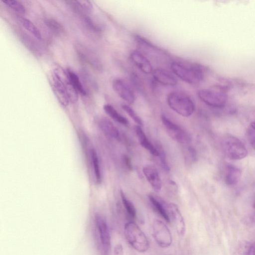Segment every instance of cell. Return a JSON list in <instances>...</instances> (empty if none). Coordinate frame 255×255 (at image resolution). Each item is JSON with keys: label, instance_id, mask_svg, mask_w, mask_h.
Segmentation results:
<instances>
[{"label": "cell", "instance_id": "1", "mask_svg": "<svg viewBox=\"0 0 255 255\" xmlns=\"http://www.w3.org/2000/svg\"><path fill=\"white\" fill-rule=\"evenodd\" d=\"M170 67L175 75L189 84H198L204 78V68L198 64H188L175 61L171 64Z\"/></svg>", "mask_w": 255, "mask_h": 255}, {"label": "cell", "instance_id": "2", "mask_svg": "<svg viewBox=\"0 0 255 255\" xmlns=\"http://www.w3.org/2000/svg\"><path fill=\"white\" fill-rule=\"evenodd\" d=\"M167 101L173 111L183 117H190L195 111V106L192 99L183 93L177 91L170 93Z\"/></svg>", "mask_w": 255, "mask_h": 255}, {"label": "cell", "instance_id": "3", "mask_svg": "<svg viewBox=\"0 0 255 255\" xmlns=\"http://www.w3.org/2000/svg\"><path fill=\"white\" fill-rule=\"evenodd\" d=\"M124 234L129 244L137 252L143 253L148 250L149 243L147 237L134 222L129 221L125 224Z\"/></svg>", "mask_w": 255, "mask_h": 255}, {"label": "cell", "instance_id": "4", "mask_svg": "<svg viewBox=\"0 0 255 255\" xmlns=\"http://www.w3.org/2000/svg\"><path fill=\"white\" fill-rule=\"evenodd\" d=\"M52 78V89L55 96L63 107H67L70 103L66 89V84L69 81L67 72L61 68H56Z\"/></svg>", "mask_w": 255, "mask_h": 255}, {"label": "cell", "instance_id": "5", "mask_svg": "<svg viewBox=\"0 0 255 255\" xmlns=\"http://www.w3.org/2000/svg\"><path fill=\"white\" fill-rule=\"evenodd\" d=\"M221 147L225 155L230 159H242L248 154L244 144L238 138L232 135H227L223 138Z\"/></svg>", "mask_w": 255, "mask_h": 255}, {"label": "cell", "instance_id": "6", "mask_svg": "<svg viewBox=\"0 0 255 255\" xmlns=\"http://www.w3.org/2000/svg\"><path fill=\"white\" fill-rule=\"evenodd\" d=\"M94 225L100 250L104 255H107L110 250L111 245L110 233L107 221L102 216L96 215Z\"/></svg>", "mask_w": 255, "mask_h": 255}, {"label": "cell", "instance_id": "7", "mask_svg": "<svg viewBox=\"0 0 255 255\" xmlns=\"http://www.w3.org/2000/svg\"><path fill=\"white\" fill-rule=\"evenodd\" d=\"M200 99L206 105L214 108H222L225 106L228 100L226 93L213 89H204L198 92Z\"/></svg>", "mask_w": 255, "mask_h": 255}, {"label": "cell", "instance_id": "8", "mask_svg": "<svg viewBox=\"0 0 255 255\" xmlns=\"http://www.w3.org/2000/svg\"><path fill=\"white\" fill-rule=\"evenodd\" d=\"M153 237L158 245L168 248L172 243V237L167 226L161 221L155 220L152 224Z\"/></svg>", "mask_w": 255, "mask_h": 255}, {"label": "cell", "instance_id": "9", "mask_svg": "<svg viewBox=\"0 0 255 255\" xmlns=\"http://www.w3.org/2000/svg\"><path fill=\"white\" fill-rule=\"evenodd\" d=\"M75 48L78 57L83 62L96 70H102L103 66L100 59L91 48L81 43L75 44Z\"/></svg>", "mask_w": 255, "mask_h": 255}, {"label": "cell", "instance_id": "10", "mask_svg": "<svg viewBox=\"0 0 255 255\" xmlns=\"http://www.w3.org/2000/svg\"><path fill=\"white\" fill-rule=\"evenodd\" d=\"M161 119L167 133L173 139L184 144L190 141L188 134L181 127L163 115L161 116Z\"/></svg>", "mask_w": 255, "mask_h": 255}, {"label": "cell", "instance_id": "11", "mask_svg": "<svg viewBox=\"0 0 255 255\" xmlns=\"http://www.w3.org/2000/svg\"><path fill=\"white\" fill-rule=\"evenodd\" d=\"M114 91L124 101L128 104L134 103L135 97L133 91L129 86L122 79L115 78L112 82Z\"/></svg>", "mask_w": 255, "mask_h": 255}, {"label": "cell", "instance_id": "12", "mask_svg": "<svg viewBox=\"0 0 255 255\" xmlns=\"http://www.w3.org/2000/svg\"><path fill=\"white\" fill-rule=\"evenodd\" d=\"M167 210L170 221L173 223L177 233L179 236H183L186 231L184 218L178 206L174 203L167 204Z\"/></svg>", "mask_w": 255, "mask_h": 255}, {"label": "cell", "instance_id": "13", "mask_svg": "<svg viewBox=\"0 0 255 255\" xmlns=\"http://www.w3.org/2000/svg\"><path fill=\"white\" fill-rule=\"evenodd\" d=\"M152 76L157 83L166 86L177 84V79L174 74L163 68H156L153 70Z\"/></svg>", "mask_w": 255, "mask_h": 255}, {"label": "cell", "instance_id": "14", "mask_svg": "<svg viewBox=\"0 0 255 255\" xmlns=\"http://www.w3.org/2000/svg\"><path fill=\"white\" fill-rule=\"evenodd\" d=\"M132 62L140 71L145 74L152 72V66L148 58L141 52L134 50L130 53Z\"/></svg>", "mask_w": 255, "mask_h": 255}, {"label": "cell", "instance_id": "15", "mask_svg": "<svg viewBox=\"0 0 255 255\" xmlns=\"http://www.w3.org/2000/svg\"><path fill=\"white\" fill-rule=\"evenodd\" d=\"M65 2L74 12L83 17L88 15L93 10V4L89 0H70Z\"/></svg>", "mask_w": 255, "mask_h": 255}, {"label": "cell", "instance_id": "16", "mask_svg": "<svg viewBox=\"0 0 255 255\" xmlns=\"http://www.w3.org/2000/svg\"><path fill=\"white\" fill-rule=\"evenodd\" d=\"M143 174L152 188L156 191H160L161 181L156 168L152 165L145 166L142 169Z\"/></svg>", "mask_w": 255, "mask_h": 255}, {"label": "cell", "instance_id": "17", "mask_svg": "<svg viewBox=\"0 0 255 255\" xmlns=\"http://www.w3.org/2000/svg\"><path fill=\"white\" fill-rule=\"evenodd\" d=\"M98 124L103 133L107 136L120 140L121 135L118 128L109 119L103 118L99 120Z\"/></svg>", "mask_w": 255, "mask_h": 255}, {"label": "cell", "instance_id": "18", "mask_svg": "<svg viewBox=\"0 0 255 255\" xmlns=\"http://www.w3.org/2000/svg\"><path fill=\"white\" fill-rule=\"evenodd\" d=\"M135 132L140 145L149 151L152 155L156 157L159 156V151L156 147L150 142L143 130L139 126L134 128Z\"/></svg>", "mask_w": 255, "mask_h": 255}, {"label": "cell", "instance_id": "19", "mask_svg": "<svg viewBox=\"0 0 255 255\" xmlns=\"http://www.w3.org/2000/svg\"><path fill=\"white\" fill-rule=\"evenodd\" d=\"M241 175L242 172L239 168L233 165H228L226 169L225 182L227 185H235L240 181Z\"/></svg>", "mask_w": 255, "mask_h": 255}, {"label": "cell", "instance_id": "20", "mask_svg": "<svg viewBox=\"0 0 255 255\" xmlns=\"http://www.w3.org/2000/svg\"><path fill=\"white\" fill-rule=\"evenodd\" d=\"M148 198L155 211L162 218L168 223L171 222L167 210V204H165L161 199L151 195L148 196Z\"/></svg>", "mask_w": 255, "mask_h": 255}, {"label": "cell", "instance_id": "21", "mask_svg": "<svg viewBox=\"0 0 255 255\" xmlns=\"http://www.w3.org/2000/svg\"><path fill=\"white\" fill-rule=\"evenodd\" d=\"M66 72L72 85L78 94L79 93L83 96H86L87 91L78 75L69 69L67 70Z\"/></svg>", "mask_w": 255, "mask_h": 255}, {"label": "cell", "instance_id": "22", "mask_svg": "<svg viewBox=\"0 0 255 255\" xmlns=\"http://www.w3.org/2000/svg\"><path fill=\"white\" fill-rule=\"evenodd\" d=\"M90 156L95 180L98 183L100 184L102 181V173L99 157L94 148L91 149Z\"/></svg>", "mask_w": 255, "mask_h": 255}, {"label": "cell", "instance_id": "23", "mask_svg": "<svg viewBox=\"0 0 255 255\" xmlns=\"http://www.w3.org/2000/svg\"><path fill=\"white\" fill-rule=\"evenodd\" d=\"M103 109L106 113L116 122L123 125L128 124V120L121 115L112 105L106 104L104 106Z\"/></svg>", "mask_w": 255, "mask_h": 255}, {"label": "cell", "instance_id": "24", "mask_svg": "<svg viewBox=\"0 0 255 255\" xmlns=\"http://www.w3.org/2000/svg\"><path fill=\"white\" fill-rule=\"evenodd\" d=\"M19 21L22 26L35 38L38 40L42 39V35L40 31L29 19L25 17H20Z\"/></svg>", "mask_w": 255, "mask_h": 255}, {"label": "cell", "instance_id": "25", "mask_svg": "<svg viewBox=\"0 0 255 255\" xmlns=\"http://www.w3.org/2000/svg\"><path fill=\"white\" fill-rule=\"evenodd\" d=\"M81 75L82 82L86 90L87 88L95 91L98 89V85L95 80L88 71L85 69H82L81 71Z\"/></svg>", "mask_w": 255, "mask_h": 255}, {"label": "cell", "instance_id": "26", "mask_svg": "<svg viewBox=\"0 0 255 255\" xmlns=\"http://www.w3.org/2000/svg\"><path fill=\"white\" fill-rule=\"evenodd\" d=\"M44 22L47 27L56 35H60L64 32L63 26L56 20L48 18L45 19Z\"/></svg>", "mask_w": 255, "mask_h": 255}, {"label": "cell", "instance_id": "27", "mask_svg": "<svg viewBox=\"0 0 255 255\" xmlns=\"http://www.w3.org/2000/svg\"><path fill=\"white\" fill-rule=\"evenodd\" d=\"M120 195L123 204L128 215L132 219H134L136 216V212L133 203L125 196L123 191H120Z\"/></svg>", "mask_w": 255, "mask_h": 255}, {"label": "cell", "instance_id": "28", "mask_svg": "<svg viewBox=\"0 0 255 255\" xmlns=\"http://www.w3.org/2000/svg\"><path fill=\"white\" fill-rule=\"evenodd\" d=\"M6 6L20 14L25 13V8L19 1L15 0H1Z\"/></svg>", "mask_w": 255, "mask_h": 255}, {"label": "cell", "instance_id": "29", "mask_svg": "<svg viewBox=\"0 0 255 255\" xmlns=\"http://www.w3.org/2000/svg\"><path fill=\"white\" fill-rule=\"evenodd\" d=\"M122 107L138 126H142L143 125L142 120L131 107L126 104L122 105Z\"/></svg>", "mask_w": 255, "mask_h": 255}, {"label": "cell", "instance_id": "30", "mask_svg": "<svg viewBox=\"0 0 255 255\" xmlns=\"http://www.w3.org/2000/svg\"><path fill=\"white\" fill-rule=\"evenodd\" d=\"M247 135L250 144L255 150V122L252 123L249 126Z\"/></svg>", "mask_w": 255, "mask_h": 255}, {"label": "cell", "instance_id": "31", "mask_svg": "<svg viewBox=\"0 0 255 255\" xmlns=\"http://www.w3.org/2000/svg\"><path fill=\"white\" fill-rule=\"evenodd\" d=\"M22 40H23L25 45L33 52H35L36 54L40 52L39 49L38 48L39 47H38L36 43L30 38L24 35Z\"/></svg>", "mask_w": 255, "mask_h": 255}, {"label": "cell", "instance_id": "32", "mask_svg": "<svg viewBox=\"0 0 255 255\" xmlns=\"http://www.w3.org/2000/svg\"><path fill=\"white\" fill-rule=\"evenodd\" d=\"M157 149L159 151L158 157L159 158L161 166L165 171H168L170 168L166 161L165 153L161 148H157Z\"/></svg>", "mask_w": 255, "mask_h": 255}, {"label": "cell", "instance_id": "33", "mask_svg": "<svg viewBox=\"0 0 255 255\" xmlns=\"http://www.w3.org/2000/svg\"><path fill=\"white\" fill-rule=\"evenodd\" d=\"M123 161L124 165L128 170L132 169V166L130 158L127 155H124L123 157Z\"/></svg>", "mask_w": 255, "mask_h": 255}, {"label": "cell", "instance_id": "34", "mask_svg": "<svg viewBox=\"0 0 255 255\" xmlns=\"http://www.w3.org/2000/svg\"><path fill=\"white\" fill-rule=\"evenodd\" d=\"M115 255H123L124 250L123 246L120 245H117L115 248Z\"/></svg>", "mask_w": 255, "mask_h": 255}, {"label": "cell", "instance_id": "35", "mask_svg": "<svg viewBox=\"0 0 255 255\" xmlns=\"http://www.w3.org/2000/svg\"><path fill=\"white\" fill-rule=\"evenodd\" d=\"M247 255H255V245H252L250 247Z\"/></svg>", "mask_w": 255, "mask_h": 255}, {"label": "cell", "instance_id": "36", "mask_svg": "<svg viewBox=\"0 0 255 255\" xmlns=\"http://www.w3.org/2000/svg\"><path fill=\"white\" fill-rule=\"evenodd\" d=\"M253 208H254V212L255 213V197L254 198V201H253Z\"/></svg>", "mask_w": 255, "mask_h": 255}]
</instances>
